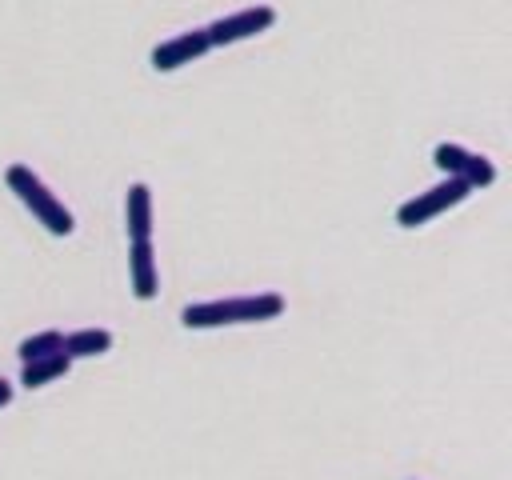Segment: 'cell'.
<instances>
[{"instance_id": "obj_1", "label": "cell", "mask_w": 512, "mask_h": 480, "mask_svg": "<svg viewBox=\"0 0 512 480\" xmlns=\"http://www.w3.org/2000/svg\"><path fill=\"white\" fill-rule=\"evenodd\" d=\"M284 296L280 292H244V296H220V300H200L180 312L184 328H228V324H260L284 316Z\"/></svg>"}, {"instance_id": "obj_2", "label": "cell", "mask_w": 512, "mask_h": 480, "mask_svg": "<svg viewBox=\"0 0 512 480\" xmlns=\"http://www.w3.org/2000/svg\"><path fill=\"white\" fill-rule=\"evenodd\" d=\"M4 184H8V192L44 224V232H52V236H72L76 232V216H72V208L28 168V164H8V172H4Z\"/></svg>"}, {"instance_id": "obj_3", "label": "cell", "mask_w": 512, "mask_h": 480, "mask_svg": "<svg viewBox=\"0 0 512 480\" xmlns=\"http://www.w3.org/2000/svg\"><path fill=\"white\" fill-rule=\"evenodd\" d=\"M472 192H476V188H472L468 180H460V176H444L440 184H432V188L408 196V200L396 208V224H400V228H424L428 220H436V216H444L448 208L464 204Z\"/></svg>"}, {"instance_id": "obj_4", "label": "cell", "mask_w": 512, "mask_h": 480, "mask_svg": "<svg viewBox=\"0 0 512 480\" xmlns=\"http://www.w3.org/2000/svg\"><path fill=\"white\" fill-rule=\"evenodd\" d=\"M272 24H276V8L272 4H248L240 12H228V16L212 20L204 32H208L212 48H228V44H240V40H252L260 32H268Z\"/></svg>"}, {"instance_id": "obj_5", "label": "cell", "mask_w": 512, "mask_h": 480, "mask_svg": "<svg viewBox=\"0 0 512 480\" xmlns=\"http://www.w3.org/2000/svg\"><path fill=\"white\" fill-rule=\"evenodd\" d=\"M432 164H436L444 176H460V180H468L472 188H488V184H496V164H492L488 156H480V152L456 144V140H440V144L432 148Z\"/></svg>"}, {"instance_id": "obj_6", "label": "cell", "mask_w": 512, "mask_h": 480, "mask_svg": "<svg viewBox=\"0 0 512 480\" xmlns=\"http://www.w3.org/2000/svg\"><path fill=\"white\" fill-rule=\"evenodd\" d=\"M204 52H212L208 32H204V28H188V32H180V36H172V40L156 44L148 60H152V68H156V72H176V68H184V64L200 60Z\"/></svg>"}, {"instance_id": "obj_7", "label": "cell", "mask_w": 512, "mask_h": 480, "mask_svg": "<svg viewBox=\"0 0 512 480\" xmlns=\"http://www.w3.org/2000/svg\"><path fill=\"white\" fill-rule=\"evenodd\" d=\"M128 280L136 300H156L160 292V268H156V248L152 240H128Z\"/></svg>"}, {"instance_id": "obj_8", "label": "cell", "mask_w": 512, "mask_h": 480, "mask_svg": "<svg viewBox=\"0 0 512 480\" xmlns=\"http://www.w3.org/2000/svg\"><path fill=\"white\" fill-rule=\"evenodd\" d=\"M124 232L128 240H152V188L144 180L124 192Z\"/></svg>"}, {"instance_id": "obj_9", "label": "cell", "mask_w": 512, "mask_h": 480, "mask_svg": "<svg viewBox=\"0 0 512 480\" xmlns=\"http://www.w3.org/2000/svg\"><path fill=\"white\" fill-rule=\"evenodd\" d=\"M112 352V332L108 328H72L64 332V356L68 360H92Z\"/></svg>"}, {"instance_id": "obj_10", "label": "cell", "mask_w": 512, "mask_h": 480, "mask_svg": "<svg viewBox=\"0 0 512 480\" xmlns=\"http://www.w3.org/2000/svg\"><path fill=\"white\" fill-rule=\"evenodd\" d=\"M68 368H72V360H68L64 352H52V356H36V360L20 364V384H24V388H44V384H52V380L68 376Z\"/></svg>"}, {"instance_id": "obj_11", "label": "cell", "mask_w": 512, "mask_h": 480, "mask_svg": "<svg viewBox=\"0 0 512 480\" xmlns=\"http://www.w3.org/2000/svg\"><path fill=\"white\" fill-rule=\"evenodd\" d=\"M52 352H64V332H60V328L32 332V336H24V340L16 344L20 364H28V360H36V356H52Z\"/></svg>"}, {"instance_id": "obj_12", "label": "cell", "mask_w": 512, "mask_h": 480, "mask_svg": "<svg viewBox=\"0 0 512 480\" xmlns=\"http://www.w3.org/2000/svg\"><path fill=\"white\" fill-rule=\"evenodd\" d=\"M8 400H12V384H8V380H4V376H0V408H4V404H8Z\"/></svg>"}]
</instances>
